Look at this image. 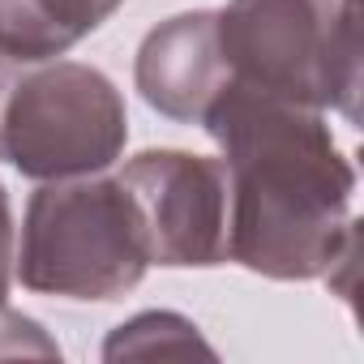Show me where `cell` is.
Returning a JSON list of instances; mask_svg holds the SVG:
<instances>
[{
	"instance_id": "1",
	"label": "cell",
	"mask_w": 364,
	"mask_h": 364,
	"mask_svg": "<svg viewBox=\"0 0 364 364\" xmlns=\"http://www.w3.org/2000/svg\"><path fill=\"white\" fill-rule=\"evenodd\" d=\"M202 129L228 167V262L279 283L351 266L355 167L317 107L228 82Z\"/></svg>"
},
{
	"instance_id": "2",
	"label": "cell",
	"mask_w": 364,
	"mask_h": 364,
	"mask_svg": "<svg viewBox=\"0 0 364 364\" xmlns=\"http://www.w3.org/2000/svg\"><path fill=\"white\" fill-rule=\"evenodd\" d=\"M150 266L146 228L120 176L43 180L26 206L14 270L22 287L65 300H116Z\"/></svg>"
},
{
	"instance_id": "3",
	"label": "cell",
	"mask_w": 364,
	"mask_h": 364,
	"mask_svg": "<svg viewBox=\"0 0 364 364\" xmlns=\"http://www.w3.org/2000/svg\"><path fill=\"white\" fill-rule=\"evenodd\" d=\"M219 14V52L232 82L317 112L360 116L355 0H232Z\"/></svg>"
},
{
	"instance_id": "4",
	"label": "cell",
	"mask_w": 364,
	"mask_h": 364,
	"mask_svg": "<svg viewBox=\"0 0 364 364\" xmlns=\"http://www.w3.org/2000/svg\"><path fill=\"white\" fill-rule=\"evenodd\" d=\"M129 141L116 82L82 60H39L0 82V159L31 180L112 167Z\"/></svg>"
},
{
	"instance_id": "5",
	"label": "cell",
	"mask_w": 364,
	"mask_h": 364,
	"mask_svg": "<svg viewBox=\"0 0 364 364\" xmlns=\"http://www.w3.org/2000/svg\"><path fill=\"white\" fill-rule=\"evenodd\" d=\"M120 185L133 193L150 266H223L228 262V167L193 150H141L124 163Z\"/></svg>"
},
{
	"instance_id": "6",
	"label": "cell",
	"mask_w": 364,
	"mask_h": 364,
	"mask_svg": "<svg viewBox=\"0 0 364 364\" xmlns=\"http://www.w3.org/2000/svg\"><path fill=\"white\" fill-rule=\"evenodd\" d=\"M133 82L159 116L202 124L206 107L232 82L228 60L219 52V14L189 9L159 22L137 48Z\"/></svg>"
},
{
	"instance_id": "7",
	"label": "cell",
	"mask_w": 364,
	"mask_h": 364,
	"mask_svg": "<svg viewBox=\"0 0 364 364\" xmlns=\"http://www.w3.org/2000/svg\"><path fill=\"white\" fill-rule=\"evenodd\" d=\"M120 5L124 0H0V60H56Z\"/></svg>"
},
{
	"instance_id": "8",
	"label": "cell",
	"mask_w": 364,
	"mask_h": 364,
	"mask_svg": "<svg viewBox=\"0 0 364 364\" xmlns=\"http://www.w3.org/2000/svg\"><path fill=\"white\" fill-rule=\"evenodd\" d=\"M167 355V351H202V355H215V347L198 334V326L189 317H180V313H137L133 321H124L103 355L107 360H120V355Z\"/></svg>"
},
{
	"instance_id": "9",
	"label": "cell",
	"mask_w": 364,
	"mask_h": 364,
	"mask_svg": "<svg viewBox=\"0 0 364 364\" xmlns=\"http://www.w3.org/2000/svg\"><path fill=\"white\" fill-rule=\"evenodd\" d=\"M9 283H14V210L5 185H0V309H5Z\"/></svg>"
}]
</instances>
